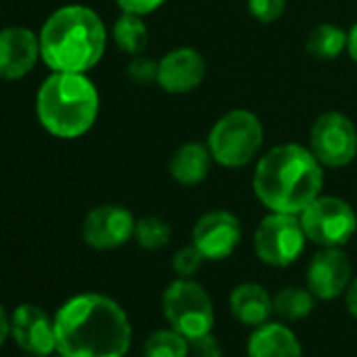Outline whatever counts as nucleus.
<instances>
[{
	"instance_id": "obj_33",
	"label": "nucleus",
	"mask_w": 357,
	"mask_h": 357,
	"mask_svg": "<svg viewBox=\"0 0 357 357\" xmlns=\"http://www.w3.org/2000/svg\"><path fill=\"white\" fill-rule=\"evenodd\" d=\"M28 357H38V355H28Z\"/></svg>"
},
{
	"instance_id": "obj_22",
	"label": "nucleus",
	"mask_w": 357,
	"mask_h": 357,
	"mask_svg": "<svg viewBox=\"0 0 357 357\" xmlns=\"http://www.w3.org/2000/svg\"><path fill=\"white\" fill-rule=\"evenodd\" d=\"M190 340L174 328L151 332L143 342V357H188Z\"/></svg>"
},
{
	"instance_id": "obj_1",
	"label": "nucleus",
	"mask_w": 357,
	"mask_h": 357,
	"mask_svg": "<svg viewBox=\"0 0 357 357\" xmlns=\"http://www.w3.org/2000/svg\"><path fill=\"white\" fill-rule=\"evenodd\" d=\"M57 353L66 357H126L132 328L126 311L97 292L76 294L55 313Z\"/></svg>"
},
{
	"instance_id": "obj_21",
	"label": "nucleus",
	"mask_w": 357,
	"mask_h": 357,
	"mask_svg": "<svg viewBox=\"0 0 357 357\" xmlns=\"http://www.w3.org/2000/svg\"><path fill=\"white\" fill-rule=\"evenodd\" d=\"M315 307V296L309 288L288 286L273 296V313L284 321L305 319Z\"/></svg>"
},
{
	"instance_id": "obj_9",
	"label": "nucleus",
	"mask_w": 357,
	"mask_h": 357,
	"mask_svg": "<svg viewBox=\"0 0 357 357\" xmlns=\"http://www.w3.org/2000/svg\"><path fill=\"white\" fill-rule=\"evenodd\" d=\"M309 149L328 168H340L357 155V128L340 112L321 114L309 132Z\"/></svg>"
},
{
	"instance_id": "obj_27",
	"label": "nucleus",
	"mask_w": 357,
	"mask_h": 357,
	"mask_svg": "<svg viewBox=\"0 0 357 357\" xmlns=\"http://www.w3.org/2000/svg\"><path fill=\"white\" fill-rule=\"evenodd\" d=\"M190 355L192 357H223V349L217 336L208 332L190 340Z\"/></svg>"
},
{
	"instance_id": "obj_8",
	"label": "nucleus",
	"mask_w": 357,
	"mask_h": 357,
	"mask_svg": "<svg viewBox=\"0 0 357 357\" xmlns=\"http://www.w3.org/2000/svg\"><path fill=\"white\" fill-rule=\"evenodd\" d=\"M305 231L298 215L271 213L255 231V252L269 267H288L305 250Z\"/></svg>"
},
{
	"instance_id": "obj_6",
	"label": "nucleus",
	"mask_w": 357,
	"mask_h": 357,
	"mask_svg": "<svg viewBox=\"0 0 357 357\" xmlns=\"http://www.w3.org/2000/svg\"><path fill=\"white\" fill-rule=\"evenodd\" d=\"M162 311L170 328L188 340L208 334L215 326V307L206 288L192 278H178L162 294Z\"/></svg>"
},
{
	"instance_id": "obj_26",
	"label": "nucleus",
	"mask_w": 357,
	"mask_h": 357,
	"mask_svg": "<svg viewBox=\"0 0 357 357\" xmlns=\"http://www.w3.org/2000/svg\"><path fill=\"white\" fill-rule=\"evenodd\" d=\"M126 74L128 78L135 82V84H141V86H147L151 82H158V61L149 59V57H143V55H137L128 68H126Z\"/></svg>"
},
{
	"instance_id": "obj_13",
	"label": "nucleus",
	"mask_w": 357,
	"mask_h": 357,
	"mask_svg": "<svg viewBox=\"0 0 357 357\" xmlns=\"http://www.w3.org/2000/svg\"><path fill=\"white\" fill-rule=\"evenodd\" d=\"M351 280L353 265L342 248H321L307 267V288L321 301L338 298L347 292Z\"/></svg>"
},
{
	"instance_id": "obj_30",
	"label": "nucleus",
	"mask_w": 357,
	"mask_h": 357,
	"mask_svg": "<svg viewBox=\"0 0 357 357\" xmlns=\"http://www.w3.org/2000/svg\"><path fill=\"white\" fill-rule=\"evenodd\" d=\"M344 301H347L349 313L357 319V275L351 280V284H349V288H347V292H344Z\"/></svg>"
},
{
	"instance_id": "obj_10",
	"label": "nucleus",
	"mask_w": 357,
	"mask_h": 357,
	"mask_svg": "<svg viewBox=\"0 0 357 357\" xmlns=\"http://www.w3.org/2000/svg\"><path fill=\"white\" fill-rule=\"evenodd\" d=\"M135 217L120 204H101L82 221V240L95 250H114L135 238Z\"/></svg>"
},
{
	"instance_id": "obj_11",
	"label": "nucleus",
	"mask_w": 357,
	"mask_h": 357,
	"mask_svg": "<svg viewBox=\"0 0 357 357\" xmlns=\"http://www.w3.org/2000/svg\"><path fill=\"white\" fill-rule=\"evenodd\" d=\"M194 246L206 261H223L234 255L242 240V225L229 211H211L194 225Z\"/></svg>"
},
{
	"instance_id": "obj_5",
	"label": "nucleus",
	"mask_w": 357,
	"mask_h": 357,
	"mask_svg": "<svg viewBox=\"0 0 357 357\" xmlns=\"http://www.w3.org/2000/svg\"><path fill=\"white\" fill-rule=\"evenodd\" d=\"M265 130L257 114L248 109H231L221 116L208 132V149L213 160L225 168H242L255 162L263 147Z\"/></svg>"
},
{
	"instance_id": "obj_12",
	"label": "nucleus",
	"mask_w": 357,
	"mask_h": 357,
	"mask_svg": "<svg viewBox=\"0 0 357 357\" xmlns=\"http://www.w3.org/2000/svg\"><path fill=\"white\" fill-rule=\"evenodd\" d=\"M11 336L28 355L49 357L57 351L55 317L51 319L45 309L32 303H24L11 313Z\"/></svg>"
},
{
	"instance_id": "obj_18",
	"label": "nucleus",
	"mask_w": 357,
	"mask_h": 357,
	"mask_svg": "<svg viewBox=\"0 0 357 357\" xmlns=\"http://www.w3.org/2000/svg\"><path fill=\"white\" fill-rule=\"evenodd\" d=\"M229 309L238 321L257 328V326L269 321V317L273 313V298L261 284L246 282L231 290Z\"/></svg>"
},
{
	"instance_id": "obj_32",
	"label": "nucleus",
	"mask_w": 357,
	"mask_h": 357,
	"mask_svg": "<svg viewBox=\"0 0 357 357\" xmlns=\"http://www.w3.org/2000/svg\"><path fill=\"white\" fill-rule=\"evenodd\" d=\"M49 357H51V355H49ZM55 357H66V355H61V353H59V355H55Z\"/></svg>"
},
{
	"instance_id": "obj_4",
	"label": "nucleus",
	"mask_w": 357,
	"mask_h": 357,
	"mask_svg": "<svg viewBox=\"0 0 357 357\" xmlns=\"http://www.w3.org/2000/svg\"><path fill=\"white\" fill-rule=\"evenodd\" d=\"M36 116L59 139L86 135L99 116V91L86 74L53 72L38 89Z\"/></svg>"
},
{
	"instance_id": "obj_2",
	"label": "nucleus",
	"mask_w": 357,
	"mask_h": 357,
	"mask_svg": "<svg viewBox=\"0 0 357 357\" xmlns=\"http://www.w3.org/2000/svg\"><path fill=\"white\" fill-rule=\"evenodd\" d=\"M321 162L298 143H282L265 151L255 168L252 188L271 213L301 215L324 188Z\"/></svg>"
},
{
	"instance_id": "obj_20",
	"label": "nucleus",
	"mask_w": 357,
	"mask_h": 357,
	"mask_svg": "<svg viewBox=\"0 0 357 357\" xmlns=\"http://www.w3.org/2000/svg\"><path fill=\"white\" fill-rule=\"evenodd\" d=\"M112 38H114V43H116V47L120 51H124L126 55L137 57L149 45V30H147L145 22L139 15L122 13L114 24Z\"/></svg>"
},
{
	"instance_id": "obj_29",
	"label": "nucleus",
	"mask_w": 357,
	"mask_h": 357,
	"mask_svg": "<svg viewBox=\"0 0 357 357\" xmlns=\"http://www.w3.org/2000/svg\"><path fill=\"white\" fill-rule=\"evenodd\" d=\"M9 336H11V317H9L7 309L0 305V349L5 347Z\"/></svg>"
},
{
	"instance_id": "obj_23",
	"label": "nucleus",
	"mask_w": 357,
	"mask_h": 357,
	"mask_svg": "<svg viewBox=\"0 0 357 357\" xmlns=\"http://www.w3.org/2000/svg\"><path fill=\"white\" fill-rule=\"evenodd\" d=\"M172 229L160 217H143L135 225V240L143 250H160L170 242Z\"/></svg>"
},
{
	"instance_id": "obj_31",
	"label": "nucleus",
	"mask_w": 357,
	"mask_h": 357,
	"mask_svg": "<svg viewBox=\"0 0 357 357\" xmlns=\"http://www.w3.org/2000/svg\"><path fill=\"white\" fill-rule=\"evenodd\" d=\"M347 53L349 57L357 63V22L351 26V30L347 32Z\"/></svg>"
},
{
	"instance_id": "obj_17",
	"label": "nucleus",
	"mask_w": 357,
	"mask_h": 357,
	"mask_svg": "<svg viewBox=\"0 0 357 357\" xmlns=\"http://www.w3.org/2000/svg\"><path fill=\"white\" fill-rule=\"evenodd\" d=\"M213 162L215 160H213L208 145L192 141V143L181 145L172 153L168 170L178 185L194 188V185H200L208 176Z\"/></svg>"
},
{
	"instance_id": "obj_19",
	"label": "nucleus",
	"mask_w": 357,
	"mask_h": 357,
	"mask_svg": "<svg viewBox=\"0 0 357 357\" xmlns=\"http://www.w3.org/2000/svg\"><path fill=\"white\" fill-rule=\"evenodd\" d=\"M305 51L319 61H332L342 51H347V32L334 24H319L315 26L307 40H305Z\"/></svg>"
},
{
	"instance_id": "obj_25",
	"label": "nucleus",
	"mask_w": 357,
	"mask_h": 357,
	"mask_svg": "<svg viewBox=\"0 0 357 357\" xmlns=\"http://www.w3.org/2000/svg\"><path fill=\"white\" fill-rule=\"evenodd\" d=\"M248 13L261 24L278 22L286 11V0H246Z\"/></svg>"
},
{
	"instance_id": "obj_3",
	"label": "nucleus",
	"mask_w": 357,
	"mask_h": 357,
	"mask_svg": "<svg viewBox=\"0 0 357 357\" xmlns=\"http://www.w3.org/2000/svg\"><path fill=\"white\" fill-rule=\"evenodd\" d=\"M40 59L53 72L86 74L93 70L107 47L103 20L84 5L57 9L40 28Z\"/></svg>"
},
{
	"instance_id": "obj_7",
	"label": "nucleus",
	"mask_w": 357,
	"mask_h": 357,
	"mask_svg": "<svg viewBox=\"0 0 357 357\" xmlns=\"http://www.w3.org/2000/svg\"><path fill=\"white\" fill-rule=\"evenodd\" d=\"M298 219L307 240L321 248H340L357 231L355 211L334 196H317Z\"/></svg>"
},
{
	"instance_id": "obj_24",
	"label": "nucleus",
	"mask_w": 357,
	"mask_h": 357,
	"mask_svg": "<svg viewBox=\"0 0 357 357\" xmlns=\"http://www.w3.org/2000/svg\"><path fill=\"white\" fill-rule=\"evenodd\" d=\"M204 261H206L204 255L194 244H190V246H183V248H178L174 252V257H172V269H174V273L178 278H194L200 271V267H202Z\"/></svg>"
},
{
	"instance_id": "obj_14",
	"label": "nucleus",
	"mask_w": 357,
	"mask_h": 357,
	"mask_svg": "<svg viewBox=\"0 0 357 357\" xmlns=\"http://www.w3.org/2000/svg\"><path fill=\"white\" fill-rule=\"evenodd\" d=\"M206 78V61L192 47L168 51L158 61V86L170 95H185L196 91Z\"/></svg>"
},
{
	"instance_id": "obj_28",
	"label": "nucleus",
	"mask_w": 357,
	"mask_h": 357,
	"mask_svg": "<svg viewBox=\"0 0 357 357\" xmlns=\"http://www.w3.org/2000/svg\"><path fill=\"white\" fill-rule=\"evenodd\" d=\"M166 0H116V5L120 7L122 13H130V15H149L153 11H158Z\"/></svg>"
},
{
	"instance_id": "obj_16",
	"label": "nucleus",
	"mask_w": 357,
	"mask_h": 357,
	"mask_svg": "<svg viewBox=\"0 0 357 357\" xmlns=\"http://www.w3.org/2000/svg\"><path fill=\"white\" fill-rule=\"evenodd\" d=\"M246 351L248 357H303V347L296 334L280 321L257 326L248 338Z\"/></svg>"
},
{
	"instance_id": "obj_15",
	"label": "nucleus",
	"mask_w": 357,
	"mask_h": 357,
	"mask_svg": "<svg viewBox=\"0 0 357 357\" xmlns=\"http://www.w3.org/2000/svg\"><path fill=\"white\" fill-rule=\"evenodd\" d=\"M40 59V38L28 28L0 30V78L20 80L28 76Z\"/></svg>"
}]
</instances>
